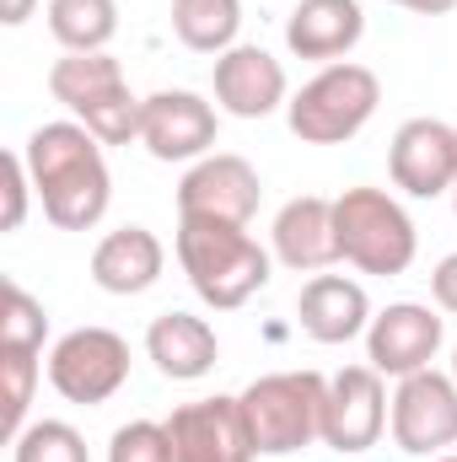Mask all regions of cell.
<instances>
[{"mask_svg": "<svg viewBox=\"0 0 457 462\" xmlns=\"http://www.w3.org/2000/svg\"><path fill=\"white\" fill-rule=\"evenodd\" d=\"M452 376H457V349H452Z\"/></svg>", "mask_w": 457, "mask_h": 462, "instance_id": "d6a6232c", "label": "cell"}, {"mask_svg": "<svg viewBox=\"0 0 457 462\" xmlns=\"http://www.w3.org/2000/svg\"><path fill=\"white\" fill-rule=\"evenodd\" d=\"M49 339V312L33 291H22L16 280L0 285V349H38Z\"/></svg>", "mask_w": 457, "mask_h": 462, "instance_id": "603a6c76", "label": "cell"}, {"mask_svg": "<svg viewBox=\"0 0 457 462\" xmlns=\"http://www.w3.org/2000/svg\"><path fill=\"white\" fill-rule=\"evenodd\" d=\"M108 462H173V436L156 420H129L108 441Z\"/></svg>", "mask_w": 457, "mask_h": 462, "instance_id": "4316f807", "label": "cell"}, {"mask_svg": "<svg viewBox=\"0 0 457 462\" xmlns=\"http://www.w3.org/2000/svg\"><path fill=\"white\" fill-rule=\"evenodd\" d=\"M178 263L194 285V296L216 312H237L247 307L269 274H275V253L258 247V236L247 226H231V221H205V216H178Z\"/></svg>", "mask_w": 457, "mask_h": 462, "instance_id": "7a4b0ae2", "label": "cell"}, {"mask_svg": "<svg viewBox=\"0 0 457 462\" xmlns=\"http://www.w3.org/2000/svg\"><path fill=\"white\" fill-rule=\"evenodd\" d=\"M258 199H264V183L253 162L231 151L200 156L178 183V216H205V221H231V226H247L258 216Z\"/></svg>", "mask_w": 457, "mask_h": 462, "instance_id": "30bf717a", "label": "cell"}, {"mask_svg": "<svg viewBox=\"0 0 457 462\" xmlns=\"http://www.w3.org/2000/svg\"><path fill=\"white\" fill-rule=\"evenodd\" d=\"M242 414L253 430L258 457H291L312 441H323V403H329V376L318 371H275L247 382Z\"/></svg>", "mask_w": 457, "mask_h": 462, "instance_id": "3957f363", "label": "cell"}, {"mask_svg": "<svg viewBox=\"0 0 457 462\" xmlns=\"http://www.w3.org/2000/svg\"><path fill=\"white\" fill-rule=\"evenodd\" d=\"M431 296H436L442 312H452L457 318V253H447V258L431 269Z\"/></svg>", "mask_w": 457, "mask_h": 462, "instance_id": "f1b7e54d", "label": "cell"}, {"mask_svg": "<svg viewBox=\"0 0 457 462\" xmlns=\"http://www.w3.org/2000/svg\"><path fill=\"white\" fill-rule=\"evenodd\" d=\"M129 382V345L114 328H70L49 349V387L65 403L98 409Z\"/></svg>", "mask_w": 457, "mask_h": 462, "instance_id": "52a82bcc", "label": "cell"}, {"mask_svg": "<svg viewBox=\"0 0 457 462\" xmlns=\"http://www.w3.org/2000/svg\"><path fill=\"white\" fill-rule=\"evenodd\" d=\"M431 462H457V457H452V452H442V457H431Z\"/></svg>", "mask_w": 457, "mask_h": 462, "instance_id": "1f68e13d", "label": "cell"}, {"mask_svg": "<svg viewBox=\"0 0 457 462\" xmlns=\"http://www.w3.org/2000/svg\"><path fill=\"white\" fill-rule=\"evenodd\" d=\"M167 436H173V462H253V430H247V414H242V398H194V403H178L167 420Z\"/></svg>", "mask_w": 457, "mask_h": 462, "instance_id": "ba28073f", "label": "cell"}, {"mask_svg": "<svg viewBox=\"0 0 457 462\" xmlns=\"http://www.w3.org/2000/svg\"><path fill=\"white\" fill-rule=\"evenodd\" d=\"M387 172L409 199H436L457 189V129L442 118H409L398 124L387 145Z\"/></svg>", "mask_w": 457, "mask_h": 462, "instance_id": "7c38bea8", "label": "cell"}, {"mask_svg": "<svg viewBox=\"0 0 457 462\" xmlns=\"http://www.w3.org/2000/svg\"><path fill=\"white\" fill-rule=\"evenodd\" d=\"M334 236H340L344 263L382 280L404 274L420 253V231L387 189H344L334 199Z\"/></svg>", "mask_w": 457, "mask_h": 462, "instance_id": "277c9868", "label": "cell"}, {"mask_svg": "<svg viewBox=\"0 0 457 462\" xmlns=\"http://www.w3.org/2000/svg\"><path fill=\"white\" fill-rule=\"evenodd\" d=\"M167 247L151 226H118L92 247V285L108 296H140L162 280Z\"/></svg>", "mask_w": 457, "mask_h": 462, "instance_id": "ac0fdd59", "label": "cell"}, {"mask_svg": "<svg viewBox=\"0 0 457 462\" xmlns=\"http://www.w3.org/2000/svg\"><path fill=\"white\" fill-rule=\"evenodd\" d=\"M242 0H173V32L194 54H227L237 49Z\"/></svg>", "mask_w": 457, "mask_h": 462, "instance_id": "7402d4cb", "label": "cell"}, {"mask_svg": "<svg viewBox=\"0 0 457 462\" xmlns=\"http://www.w3.org/2000/svg\"><path fill=\"white\" fill-rule=\"evenodd\" d=\"M145 355L156 360V371L167 382H200L216 371L221 360V339L205 318L194 312H162L151 328H145Z\"/></svg>", "mask_w": 457, "mask_h": 462, "instance_id": "d6986e66", "label": "cell"}, {"mask_svg": "<svg viewBox=\"0 0 457 462\" xmlns=\"http://www.w3.org/2000/svg\"><path fill=\"white\" fill-rule=\"evenodd\" d=\"M269 253L275 263H285L291 274H318L329 263H340V236H334V199L323 194H296L280 205L275 226H269Z\"/></svg>", "mask_w": 457, "mask_h": 462, "instance_id": "9a60e30c", "label": "cell"}, {"mask_svg": "<svg viewBox=\"0 0 457 462\" xmlns=\"http://www.w3.org/2000/svg\"><path fill=\"white\" fill-rule=\"evenodd\" d=\"M43 376L38 349H0V382H5V436L16 441L27 430V409H33V387Z\"/></svg>", "mask_w": 457, "mask_h": 462, "instance_id": "484cf974", "label": "cell"}, {"mask_svg": "<svg viewBox=\"0 0 457 462\" xmlns=\"http://www.w3.org/2000/svg\"><path fill=\"white\" fill-rule=\"evenodd\" d=\"M387 5H404V11H415V16H447L457 0H387Z\"/></svg>", "mask_w": 457, "mask_h": 462, "instance_id": "f546056e", "label": "cell"}, {"mask_svg": "<svg viewBox=\"0 0 457 462\" xmlns=\"http://www.w3.org/2000/svg\"><path fill=\"white\" fill-rule=\"evenodd\" d=\"M22 162L33 172V194L43 199L49 226L92 231L108 216L114 178H108V162H103V140L87 124H76V118L38 124L22 145Z\"/></svg>", "mask_w": 457, "mask_h": 462, "instance_id": "6da1fadb", "label": "cell"}, {"mask_svg": "<svg viewBox=\"0 0 457 462\" xmlns=\"http://www.w3.org/2000/svg\"><path fill=\"white\" fill-rule=\"evenodd\" d=\"M360 38H366V11H360V0H296L291 16H285V49H291L296 60L340 65Z\"/></svg>", "mask_w": 457, "mask_h": 462, "instance_id": "e0dca14e", "label": "cell"}, {"mask_svg": "<svg viewBox=\"0 0 457 462\" xmlns=\"http://www.w3.org/2000/svg\"><path fill=\"white\" fill-rule=\"evenodd\" d=\"M216 103H205L200 92L167 87L145 97V118H140V145L156 162H200L216 151Z\"/></svg>", "mask_w": 457, "mask_h": 462, "instance_id": "8fae6325", "label": "cell"}, {"mask_svg": "<svg viewBox=\"0 0 457 462\" xmlns=\"http://www.w3.org/2000/svg\"><path fill=\"white\" fill-rule=\"evenodd\" d=\"M452 210H457V189H452Z\"/></svg>", "mask_w": 457, "mask_h": 462, "instance_id": "836d02e7", "label": "cell"}, {"mask_svg": "<svg viewBox=\"0 0 457 462\" xmlns=\"http://www.w3.org/2000/svg\"><path fill=\"white\" fill-rule=\"evenodd\" d=\"M118 87H129V81H124V70H118V60L108 49H98V54H65V60H54V70H49V92H54V103H65L70 114H81L87 103L108 97Z\"/></svg>", "mask_w": 457, "mask_h": 462, "instance_id": "ffe728a7", "label": "cell"}, {"mask_svg": "<svg viewBox=\"0 0 457 462\" xmlns=\"http://www.w3.org/2000/svg\"><path fill=\"white\" fill-rule=\"evenodd\" d=\"M11 462H92L87 457V436L65 420H33L16 441H11Z\"/></svg>", "mask_w": 457, "mask_h": 462, "instance_id": "cb8c5ba5", "label": "cell"}, {"mask_svg": "<svg viewBox=\"0 0 457 462\" xmlns=\"http://www.w3.org/2000/svg\"><path fill=\"white\" fill-rule=\"evenodd\" d=\"M33 5H38V0H0V22H5V27H22V22L33 16Z\"/></svg>", "mask_w": 457, "mask_h": 462, "instance_id": "4dcf8cb0", "label": "cell"}, {"mask_svg": "<svg viewBox=\"0 0 457 462\" xmlns=\"http://www.w3.org/2000/svg\"><path fill=\"white\" fill-rule=\"evenodd\" d=\"M371 318H377L371 296L350 274H312L302 285V296H296V323L318 345H350V339H360L371 328Z\"/></svg>", "mask_w": 457, "mask_h": 462, "instance_id": "2e32d148", "label": "cell"}, {"mask_svg": "<svg viewBox=\"0 0 457 462\" xmlns=\"http://www.w3.org/2000/svg\"><path fill=\"white\" fill-rule=\"evenodd\" d=\"M382 103V81L377 70L355 65V60H340V65H323L291 103H285V124L296 140L307 145H344L355 140L371 114Z\"/></svg>", "mask_w": 457, "mask_h": 462, "instance_id": "5b68a950", "label": "cell"}, {"mask_svg": "<svg viewBox=\"0 0 457 462\" xmlns=\"http://www.w3.org/2000/svg\"><path fill=\"white\" fill-rule=\"evenodd\" d=\"M140 118H145V97H135L129 87H118L108 97L87 103L76 114V124H87L103 145H129V140H140Z\"/></svg>", "mask_w": 457, "mask_h": 462, "instance_id": "d4e9b609", "label": "cell"}, {"mask_svg": "<svg viewBox=\"0 0 457 462\" xmlns=\"http://www.w3.org/2000/svg\"><path fill=\"white\" fill-rule=\"evenodd\" d=\"M387 387L377 365H344L340 376H329V403H323V447H334L340 457L371 452L387 430Z\"/></svg>", "mask_w": 457, "mask_h": 462, "instance_id": "9c48e42d", "label": "cell"}, {"mask_svg": "<svg viewBox=\"0 0 457 462\" xmlns=\"http://www.w3.org/2000/svg\"><path fill=\"white\" fill-rule=\"evenodd\" d=\"M442 339H447V323L431 307L393 301L366 328V365H377L382 376H415V371H425L436 360Z\"/></svg>", "mask_w": 457, "mask_h": 462, "instance_id": "4fadbf2b", "label": "cell"}, {"mask_svg": "<svg viewBox=\"0 0 457 462\" xmlns=\"http://www.w3.org/2000/svg\"><path fill=\"white\" fill-rule=\"evenodd\" d=\"M49 32L65 54H98L118 32V0H49Z\"/></svg>", "mask_w": 457, "mask_h": 462, "instance_id": "44dd1931", "label": "cell"}, {"mask_svg": "<svg viewBox=\"0 0 457 462\" xmlns=\"http://www.w3.org/2000/svg\"><path fill=\"white\" fill-rule=\"evenodd\" d=\"M27 194H33V172L22 162V151H5V231H22L27 221Z\"/></svg>", "mask_w": 457, "mask_h": 462, "instance_id": "83f0119b", "label": "cell"}, {"mask_svg": "<svg viewBox=\"0 0 457 462\" xmlns=\"http://www.w3.org/2000/svg\"><path fill=\"white\" fill-rule=\"evenodd\" d=\"M285 65L258 49V43H237L227 54H216V108L231 118H269L285 108Z\"/></svg>", "mask_w": 457, "mask_h": 462, "instance_id": "5bb4252c", "label": "cell"}, {"mask_svg": "<svg viewBox=\"0 0 457 462\" xmlns=\"http://www.w3.org/2000/svg\"><path fill=\"white\" fill-rule=\"evenodd\" d=\"M393 447L409 457H442L457 447V376H442L436 365L398 376V393L387 403Z\"/></svg>", "mask_w": 457, "mask_h": 462, "instance_id": "8992f818", "label": "cell"}]
</instances>
